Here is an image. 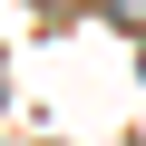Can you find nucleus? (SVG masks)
I'll use <instances>...</instances> for the list:
<instances>
[{
  "mask_svg": "<svg viewBox=\"0 0 146 146\" xmlns=\"http://www.w3.org/2000/svg\"><path fill=\"white\" fill-rule=\"evenodd\" d=\"M0 88H10V78H0Z\"/></svg>",
  "mask_w": 146,
  "mask_h": 146,
  "instance_id": "nucleus-1",
  "label": "nucleus"
}]
</instances>
